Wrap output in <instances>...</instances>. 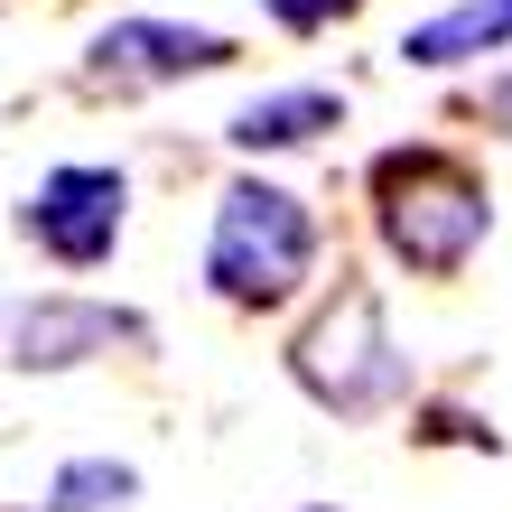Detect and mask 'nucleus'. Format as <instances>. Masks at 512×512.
<instances>
[{
	"mask_svg": "<svg viewBox=\"0 0 512 512\" xmlns=\"http://www.w3.org/2000/svg\"><path fill=\"white\" fill-rule=\"evenodd\" d=\"M373 233L410 280H457L494 233V196L485 168L457 149L419 140V149H382L373 159Z\"/></svg>",
	"mask_w": 512,
	"mask_h": 512,
	"instance_id": "1",
	"label": "nucleus"
},
{
	"mask_svg": "<svg viewBox=\"0 0 512 512\" xmlns=\"http://www.w3.org/2000/svg\"><path fill=\"white\" fill-rule=\"evenodd\" d=\"M317 205L298 187H270V177H233V187L215 196V233H205V298H224V308H289L298 289L317 280Z\"/></svg>",
	"mask_w": 512,
	"mask_h": 512,
	"instance_id": "2",
	"label": "nucleus"
},
{
	"mask_svg": "<svg viewBox=\"0 0 512 512\" xmlns=\"http://www.w3.org/2000/svg\"><path fill=\"white\" fill-rule=\"evenodd\" d=\"M289 382L336 419H382V410L410 401L419 373H410V345L391 336V308H382L373 280L326 289V308L289 336Z\"/></svg>",
	"mask_w": 512,
	"mask_h": 512,
	"instance_id": "3",
	"label": "nucleus"
},
{
	"mask_svg": "<svg viewBox=\"0 0 512 512\" xmlns=\"http://www.w3.org/2000/svg\"><path fill=\"white\" fill-rule=\"evenodd\" d=\"M140 308H112V298H75V289H38V298H0V364L19 373H75L103 364V354H149Z\"/></svg>",
	"mask_w": 512,
	"mask_h": 512,
	"instance_id": "4",
	"label": "nucleus"
},
{
	"mask_svg": "<svg viewBox=\"0 0 512 512\" xmlns=\"http://www.w3.org/2000/svg\"><path fill=\"white\" fill-rule=\"evenodd\" d=\"M10 224L56 270H103L112 252H122V224H131V177L103 168V159H66V168H47L38 187L19 196Z\"/></svg>",
	"mask_w": 512,
	"mask_h": 512,
	"instance_id": "5",
	"label": "nucleus"
},
{
	"mask_svg": "<svg viewBox=\"0 0 512 512\" xmlns=\"http://www.w3.org/2000/svg\"><path fill=\"white\" fill-rule=\"evenodd\" d=\"M215 66H233V38H224V28L112 19V28L84 38L75 84H84V94H159V84H187V75H215Z\"/></svg>",
	"mask_w": 512,
	"mask_h": 512,
	"instance_id": "6",
	"label": "nucleus"
},
{
	"mask_svg": "<svg viewBox=\"0 0 512 512\" xmlns=\"http://www.w3.org/2000/svg\"><path fill=\"white\" fill-rule=\"evenodd\" d=\"M326 131H345V94L336 84H270L224 122V140L243 159H280V149H317Z\"/></svg>",
	"mask_w": 512,
	"mask_h": 512,
	"instance_id": "7",
	"label": "nucleus"
},
{
	"mask_svg": "<svg viewBox=\"0 0 512 512\" xmlns=\"http://www.w3.org/2000/svg\"><path fill=\"white\" fill-rule=\"evenodd\" d=\"M503 47H512V0H447V10L419 19L391 56L419 66V75H457V66H485Z\"/></svg>",
	"mask_w": 512,
	"mask_h": 512,
	"instance_id": "8",
	"label": "nucleus"
},
{
	"mask_svg": "<svg viewBox=\"0 0 512 512\" xmlns=\"http://www.w3.org/2000/svg\"><path fill=\"white\" fill-rule=\"evenodd\" d=\"M131 494H140V466H122V457H75V466H56V485H47L38 512H122Z\"/></svg>",
	"mask_w": 512,
	"mask_h": 512,
	"instance_id": "9",
	"label": "nucleus"
},
{
	"mask_svg": "<svg viewBox=\"0 0 512 512\" xmlns=\"http://www.w3.org/2000/svg\"><path fill=\"white\" fill-rule=\"evenodd\" d=\"M261 10H270V19H280V28H289V38H317V28H326V19H345V10H364V0H261Z\"/></svg>",
	"mask_w": 512,
	"mask_h": 512,
	"instance_id": "10",
	"label": "nucleus"
},
{
	"mask_svg": "<svg viewBox=\"0 0 512 512\" xmlns=\"http://www.w3.org/2000/svg\"><path fill=\"white\" fill-rule=\"evenodd\" d=\"M429 429L419 438H447V447H494V419H475V410H419Z\"/></svg>",
	"mask_w": 512,
	"mask_h": 512,
	"instance_id": "11",
	"label": "nucleus"
},
{
	"mask_svg": "<svg viewBox=\"0 0 512 512\" xmlns=\"http://www.w3.org/2000/svg\"><path fill=\"white\" fill-rule=\"evenodd\" d=\"M298 512H345V503H298Z\"/></svg>",
	"mask_w": 512,
	"mask_h": 512,
	"instance_id": "12",
	"label": "nucleus"
}]
</instances>
